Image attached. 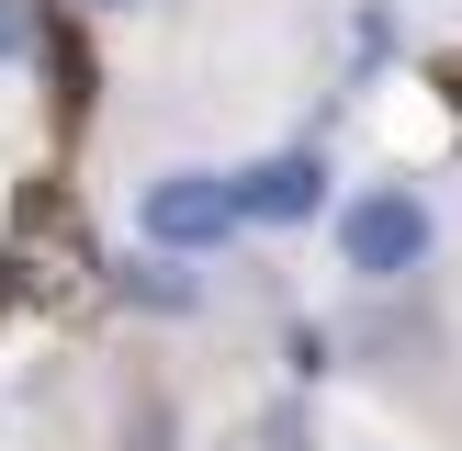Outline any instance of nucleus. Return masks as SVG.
Masks as SVG:
<instances>
[{
	"label": "nucleus",
	"instance_id": "39448f33",
	"mask_svg": "<svg viewBox=\"0 0 462 451\" xmlns=\"http://www.w3.org/2000/svg\"><path fill=\"white\" fill-rule=\"evenodd\" d=\"M135 293H147V305H192V271H170V260H147V271H135Z\"/></svg>",
	"mask_w": 462,
	"mask_h": 451
},
{
	"label": "nucleus",
	"instance_id": "423d86ee",
	"mask_svg": "<svg viewBox=\"0 0 462 451\" xmlns=\"http://www.w3.org/2000/svg\"><path fill=\"white\" fill-rule=\"evenodd\" d=\"M23 45H34V12H23V0H0V57H23Z\"/></svg>",
	"mask_w": 462,
	"mask_h": 451
},
{
	"label": "nucleus",
	"instance_id": "7ed1b4c3",
	"mask_svg": "<svg viewBox=\"0 0 462 451\" xmlns=\"http://www.w3.org/2000/svg\"><path fill=\"white\" fill-rule=\"evenodd\" d=\"M226 180H237V226H305L316 203H328V170H316L305 147L260 158V170H226Z\"/></svg>",
	"mask_w": 462,
	"mask_h": 451
},
{
	"label": "nucleus",
	"instance_id": "20e7f679",
	"mask_svg": "<svg viewBox=\"0 0 462 451\" xmlns=\"http://www.w3.org/2000/svg\"><path fill=\"white\" fill-rule=\"evenodd\" d=\"M383 57H395V23L361 12V23H350V68H383Z\"/></svg>",
	"mask_w": 462,
	"mask_h": 451
},
{
	"label": "nucleus",
	"instance_id": "f03ea898",
	"mask_svg": "<svg viewBox=\"0 0 462 451\" xmlns=\"http://www.w3.org/2000/svg\"><path fill=\"white\" fill-rule=\"evenodd\" d=\"M226 226H237V180L226 170H170V180H147V248L158 260H192V248H215Z\"/></svg>",
	"mask_w": 462,
	"mask_h": 451
},
{
	"label": "nucleus",
	"instance_id": "f257e3e1",
	"mask_svg": "<svg viewBox=\"0 0 462 451\" xmlns=\"http://www.w3.org/2000/svg\"><path fill=\"white\" fill-rule=\"evenodd\" d=\"M338 260H350L361 282H406V271L429 260V203L418 192H361L350 215H338Z\"/></svg>",
	"mask_w": 462,
	"mask_h": 451
}]
</instances>
